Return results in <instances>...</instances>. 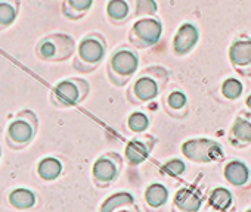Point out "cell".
I'll return each instance as SVG.
<instances>
[{
	"instance_id": "obj_27",
	"label": "cell",
	"mask_w": 251,
	"mask_h": 212,
	"mask_svg": "<svg viewBox=\"0 0 251 212\" xmlns=\"http://www.w3.org/2000/svg\"><path fill=\"white\" fill-rule=\"evenodd\" d=\"M161 174L172 177V178H179L186 172V164L180 158H172L167 162H164L160 168Z\"/></svg>"
},
{
	"instance_id": "obj_11",
	"label": "cell",
	"mask_w": 251,
	"mask_h": 212,
	"mask_svg": "<svg viewBox=\"0 0 251 212\" xmlns=\"http://www.w3.org/2000/svg\"><path fill=\"white\" fill-rule=\"evenodd\" d=\"M157 145V139L152 134H139L129 140V143L124 148V158L130 167L142 165L151 155L152 149Z\"/></svg>"
},
{
	"instance_id": "obj_6",
	"label": "cell",
	"mask_w": 251,
	"mask_h": 212,
	"mask_svg": "<svg viewBox=\"0 0 251 212\" xmlns=\"http://www.w3.org/2000/svg\"><path fill=\"white\" fill-rule=\"evenodd\" d=\"M90 85L84 78L70 77L58 81L50 91V103L55 108H73L86 100Z\"/></svg>"
},
{
	"instance_id": "obj_4",
	"label": "cell",
	"mask_w": 251,
	"mask_h": 212,
	"mask_svg": "<svg viewBox=\"0 0 251 212\" xmlns=\"http://www.w3.org/2000/svg\"><path fill=\"white\" fill-rule=\"evenodd\" d=\"M39 128V118L34 111L31 109H23L20 111L6 127L5 140L6 145L12 150H21L27 148L37 134Z\"/></svg>"
},
{
	"instance_id": "obj_24",
	"label": "cell",
	"mask_w": 251,
	"mask_h": 212,
	"mask_svg": "<svg viewBox=\"0 0 251 212\" xmlns=\"http://www.w3.org/2000/svg\"><path fill=\"white\" fill-rule=\"evenodd\" d=\"M233 203V194L229 189L219 186L211 190L208 196V205L217 212H227Z\"/></svg>"
},
{
	"instance_id": "obj_20",
	"label": "cell",
	"mask_w": 251,
	"mask_h": 212,
	"mask_svg": "<svg viewBox=\"0 0 251 212\" xmlns=\"http://www.w3.org/2000/svg\"><path fill=\"white\" fill-rule=\"evenodd\" d=\"M64 172V164L56 156H46L37 164V175L45 181H55Z\"/></svg>"
},
{
	"instance_id": "obj_21",
	"label": "cell",
	"mask_w": 251,
	"mask_h": 212,
	"mask_svg": "<svg viewBox=\"0 0 251 212\" xmlns=\"http://www.w3.org/2000/svg\"><path fill=\"white\" fill-rule=\"evenodd\" d=\"M92 6H93V0H64L61 5V11L67 20L78 21L87 15Z\"/></svg>"
},
{
	"instance_id": "obj_9",
	"label": "cell",
	"mask_w": 251,
	"mask_h": 212,
	"mask_svg": "<svg viewBox=\"0 0 251 212\" xmlns=\"http://www.w3.org/2000/svg\"><path fill=\"white\" fill-rule=\"evenodd\" d=\"M123 171V158L118 152H105L96 158L92 167L93 184L99 189H106L114 184Z\"/></svg>"
},
{
	"instance_id": "obj_13",
	"label": "cell",
	"mask_w": 251,
	"mask_h": 212,
	"mask_svg": "<svg viewBox=\"0 0 251 212\" xmlns=\"http://www.w3.org/2000/svg\"><path fill=\"white\" fill-rule=\"evenodd\" d=\"M227 140L238 149L251 146V114L248 111H242L236 115L230 126Z\"/></svg>"
},
{
	"instance_id": "obj_28",
	"label": "cell",
	"mask_w": 251,
	"mask_h": 212,
	"mask_svg": "<svg viewBox=\"0 0 251 212\" xmlns=\"http://www.w3.org/2000/svg\"><path fill=\"white\" fill-rule=\"evenodd\" d=\"M157 12H158V3L154 2V0H136L133 15L138 17V20L155 17Z\"/></svg>"
},
{
	"instance_id": "obj_8",
	"label": "cell",
	"mask_w": 251,
	"mask_h": 212,
	"mask_svg": "<svg viewBox=\"0 0 251 212\" xmlns=\"http://www.w3.org/2000/svg\"><path fill=\"white\" fill-rule=\"evenodd\" d=\"M163 36V22L158 17L141 18L132 24L129 31V43L136 50L157 46Z\"/></svg>"
},
{
	"instance_id": "obj_14",
	"label": "cell",
	"mask_w": 251,
	"mask_h": 212,
	"mask_svg": "<svg viewBox=\"0 0 251 212\" xmlns=\"http://www.w3.org/2000/svg\"><path fill=\"white\" fill-rule=\"evenodd\" d=\"M202 193L197 187L179 189L172 200V212H200L202 206Z\"/></svg>"
},
{
	"instance_id": "obj_3",
	"label": "cell",
	"mask_w": 251,
	"mask_h": 212,
	"mask_svg": "<svg viewBox=\"0 0 251 212\" xmlns=\"http://www.w3.org/2000/svg\"><path fill=\"white\" fill-rule=\"evenodd\" d=\"M108 44L100 33H89L77 44L73 68L78 72H93L105 59Z\"/></svg>"
},
{
	"instance_id": "obj_26",
	"label": "cell",
	"mask_w": 251,
	"mask_h": 212,
	"mask_svg": "<svg viewBox=\"0 0 251 212\" xmlns=\"http://www.w3.org/2000/svg\"><path fill=\"white\" fill-rule=\"evenodd\" d=\"M150 117L145 112L141 111H135L129 115L127 118V127L130 131L136 133V134H145L147 130L150 128Z\"/></svg>"
},
{
	"instance_id": "obj_23",
	"label": "cell",
	"mask_w": 251,
	"mask_h": 212,
	"mask_svg": "<svg viewBox=\"0 0 251 212\" xmlns=\"http://www.w3.org/2000/svg\"><path fill=\"white\" fill-rule=\"evenodd\" d=\"M21 9L20 0H0V31L12 27Z\"/></svg>"
},
{
	"instance_id": "obj_32",
	"label": "cell",
	"mask_w": 251,
	"mask_h": 212,
	"mask_svg": "<svg viewBox=\"0 0 251 212\" xmlns=\"http://www.w3.org/2000/svg\"><path fill=\"white\" fill-rule=\"evenodd\" d=\"M245 212H251V208H248V209H245Z\"/></svg>"
},
{
	"instance_id": "obj_5",
	"label": "cell",
	"mask_w": 251,
	"mask_h": 212,
	"mask_svg": "<svg viewBox=\"0 0 251 212\" xmlns=\"http://www.w3.org/2000/svg\"><path fill=\"white\" fill-rule=\"evenodd\" d=\"M75 40L65 33L43 36L36 44V55L45 62H65L75 55Z\"/></svg>"
},
{
	"instance_id": "obj_19",
	"label": "cell",
	"mask_w": 251,
	"mask_h": 212,
	"mask_svg": "<svg viewBox=\"0 0 251 212\" xmlns=\"http://www.w3.org/2000/svg\"><path fill=\"white\" fill-rule=\"evenodd\" d=\"M8 202L18 211H28L36 206L37 194L28 187H15L8 193Z\"/></svg>"
},
{
	"instance_id": "obj_18",
	"label": "cell",
	"mask_w": 251,
	"mask_h": 212,
	"mask_svg": "<svg viewBox=\"0 0 251 212\" xmlns=\"http://www.w3.org/2000/svg\"><path fill=\"white\" fill-rule=\"evenodd\" d=\"M106 18L112 25H123L132 18V5L127 0H109L106 3Z\"/></svg>"
},
{
	"instance_id": "obj_12",
	"label": "cell",
	"mask_w": 251,
	"mask_h": 212,
	"mask_svg": "<svg viewBox=\"0 0 251 212\" xmlns=\"http://www.w3.org/2000/svg\"><path fill=\"white\" fill-rule=\"evenodd\" d=\"M200 28L195 22L186 21L183 22L175 33L172 47L176 56L183 58L189 55L198 44L200 42Z\"/></svg>"
},
{
	"instance_id": "obj_30",
	"label": "cell",
	"mask_w": 251,
	"mask_h": 212,
	"mask_svg": "<svg viewBox=\"0 0 251 212\" xmlns=\"http://www.w3.org/2000/svg\"><path fill=\"white\" fill-rule=\"evenodd\" d=\"M245 106H247V111L251 114V91L248 93L247 99H245Z\"/></svg>"
},
{
	"instance_id": "obj_7",
	"label": "cell",
	"mask_w": 251,
	"mask_h": 212,
	"mask_svg": "<svg viewBox=\"0 0 251 212\" xmlns=\"http://www.w3.org/2000/svg\"><path fill=\"white\" fill-rule=\"evenodd\" d=\"M182 155L194 164H213L220 162L225 158L223 148L213 139H189L180 146Z\"/></svg>"
},
{
	"instance_id": "obj_31",
	"label": "cell",
	"mask_w": 251,
	"mask_h": 212,
	"mask_svg": "<svg viewBox=\"0 0 251 212\" xmlns=\"http://www.w3.org/2000/svg\"><path fill=\"white\" fill-rule=\"evenodd\" d=\"M0 159H2V148H0Z\"/></svg>"
},
{
	"instance_id": "obj_15",
	"label": "cell",
	"mask_w": 251,
	"mask_h": 212,
	"mask_svg": "<svg viewBox=\"0 0 251 212\" xmlns=\"http://www.w3.org/2000/svg\"><path fill=\"white\" fill-rule=\"evenodd\" d=\"M164 109L175 120H185L189 115V99L185 91L173 90L164 96Z\"/></svg>"
},
{
	"instance_id": "obj_29",
	"label": "cell",
	"mask_w": 251,
	"mask_h": 212,
	"mask_svg": "<svg viewBox=\"0 0 251 212\" xmlns=\"http://www.w3.org/2000/svg\"><path fill=\"white\" fill-rule=\"evenodd\" d=\"M115 212H139V208H138L136 205H130V206L120 208V209H117Z\"/></svg>"
},
{
	"instance_id": "obj_1",
	"label": "cell",
	"mask_w": 251,
	"mask_h": 212,
	"mask_svg": "<svg viewBox=\"0 0 251 212\" xmlns=\"http://www.w3.org/2000/svg\"><path fill=\"white\" fill-rule=\"evenodd\" d=\"M170 81V71L161 65L147 66L130 83L127 100L132 105H147L155 100Z\"/></svg>"
},
{
	"instance_id": "obj_17",
	"label": "cell",
	"mask_w": 251,
	"mask_h": 212,
	"mask_svg": "<svg viewBox=\"0 0 251 212\" xmlns=\"http://www.w3.org/2000/svg\"><path fill=\"white\" fill-rule=\"evenodd\" d=\"M169 196H170V191L163 183H151L145 189L144 200H145V205H147L148 211L155 212V211L166 206V203L169 200Z\"/></svg>"
},
{
	"instance_id": "obj_16",
	"label": "cell",
	"mask_w": 251,
	"mask_h": 212,
	"mask_svg": "<svg viewBox=\"0 0 251 212\" xmlns=\"http://www.w3.org/2000/svg\"><path fill=\"white\" fill-rule=\"evenodd\" d=\"M223 177L233 187H245L251 181V170L245 162L232 159L226 162L223 168Z\"/></svg>"
},
{
	"instance_id": "obj_2",
	"label": "cell",
	"mask_w": 251,
	"mask_h": 212,
	"mask_svg": "<svg viewBox=\"0 0 251 212\" xmlns=\"http://www.w3.org/2000/svg\"><path fill=\"white\" fill-rule=\"evenodd\" d=\"M139 65L141 58L138 50L130 44H120L108 58L106 75L115 87H124L139 71Z\"/></svg>"
},
{
	"instance_id": "obj_10",
	"label": "cell",
	"mask_w": 251,
	"mask_h": 212,
	"mask_svg": "<svg viewBox=\"0 0 251 212\" xmlns=\"http://www.w3.org/2000/svg\"><path fill=\"white\" fill-rule=\"evenodd\" d=\"M230 66L242 77H251V37L247 34L236 36L227 50Z\"/></svg>"
},
{
	"instance_id": "obj_25",
	"label": "cell",
	"mask_w": 251,
	"mask_h": 212,
	"mask_svg": "<svg viewBox=\"0 0 251 212\" xmlns=\"http://www.w3.org/2000/svg\"><path fill=\"white\" fill-rule=\"evenodd\" d=\"M242 93H244V84L241 80L235 77L226 78L220 85V94L223 96L225 100H229V102L238 100L242 96Z\"/></svg>"
},
{
	"instance_id": "obj_22",
	"label": "cell",
	"mask_w": 251,
	"mask_h": 212,
	"mask_svg": "<svg viewBox=\"0 0 251 212\" xmlns=\"http://www.w3.org/2000/svg\"><path fill=\"white\" fill-rule=\"evenodd\" d=\"M136 205V199L130 191H117L105 197V200L99 206V212H115L120 208Z\"/></svg>"
}]
</instances>
